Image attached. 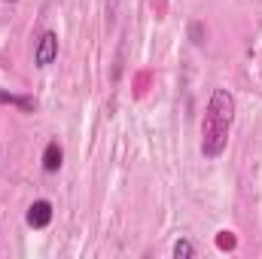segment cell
I'll return each mask as SVG.
<instances>
[{
  "instance_id": "5",
  "label": "cell",
  "mask_w": 262,
  "mask_h": 259,
  "mask_svg": "<svg viewBox=\"0 0 262 259\" xmlns=\"http://www.w3.org/2000/svg\"><path fill=\"white\" fill-rule=\"evenodd\" d=\"M0 104H15V107H21L25 113H34V98H21V95H9V92H0Z\"/></svg>"
},
{
  "instance_id": "1",
  "label": "cell",
  "mask_w": 262,
  "mask_h": 259,
  "mask_svg": "<svg viewBox=\"0 0 262 259\" xmlns=\"http://www.w3.org/2000/svg\"><path fill=\"white\" fill-rule=\"evenodd\" d=\"M235 122V95L229 89H213L204 119H201V156L204 159H220L226 143H229V131Z\"/></svg>"
},
{
  "instance_id": "3",
  "label": "cell",
  "mask_w": 262,
  "mask_h": 259,
  "mask_svg": "<svg viewBox=\"0 0 262 259\" xmlns=\"http://www.w3.org/2000/svg\"><path fill=\"white\" fill-rule=\"evenodd\" d=\"M25 223H28L31 229H46V226L52 223V204H49L46 198H37V201L28 207V213H25Z\"/></svg>"
},
{
  "instance_id": "6",
  "label": "cell",
  "mask_w": 262,
  "mask_h": 259,
  "mask_svg": "<svg viewBox=\"0 0 262 259\" xmlns=\"http://www.w3.org/2000/svg\"><path fill=\"white\" fill-rule=\"evenodd\" d=\"M174 256H177V259H192V256H195V244H192V241H186V238H180V241L174 244Z\"/></svg>"
},
{
  "instance_id": "2",
  "label": "cell",
  "mask_w": 262,
  "mask_h": 259,
  "mask_svg": "<svg viewBox=\"0 0 262 259\" xmlns=\"http://www.w3.org/2000/svg\"><path fill=\"white\" fill-rule=\"evenodd\" d=\"M58 58V34L55 31H43L37 46H34V64L37 67H49Z\"/></svg>"
},
{
  "instance_id": "7",
  "label": "cell",
  "mask_w": 262,
  "mask_h": 259,
  "mask_svg": "<svg viewBox=\"0 0 262 259\" xmlns=\"http://www.w3.org/2000/svg\"><path fill=\"white\" fill-rule=\"evenodd\" d=\"M6 3H15V0H6Z\"/></svg>"
},
{
  "instance_id": "4",
  "label": "cell",
  "mask_w": 262,
  "mask_h": 259,
  "mask_svg": "<svg viewBox=\"0 0 262 259\" xmlns=\"http://www.w3.org/2000/svg\"><path fill=\"white\" fill-rule=\"evenodd\" d=\"M61 165H64V149H61L58 140H49L46 149H43V171L46 174H58Z\"/></svg>"
}]
</instances>
